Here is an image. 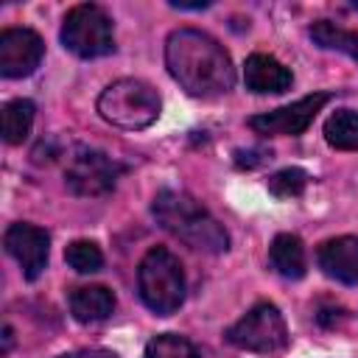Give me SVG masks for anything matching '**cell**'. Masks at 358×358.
Segmentation results:
<instances>
[{"mask_svg": "<svg viewBox=\"0 0 358 358\" xmlns=\"http://www.w3.org/2000/svg\"><path fill=\"white\" fill-rule=\"evenodd\" d=\"M165 64L173 81L196 98L224 95L235 84V67L224 45L196 28H176L165 39Z\"/></svg>", "mask_w": 358, "mask_h": 358, "instance_id": "1", "label": "cell"}, {"mask_svg": "<svg viewBox=\"0 0 358 358\" xmlns=\"http://www.w3.org/2000/svg\"><path fill=\"white\" fill-rule=\"evenodd\" d=\"M151 213H154V218L162 229H168L173 238H179L190 249H199V252H207V255H221V252L229 249L227 229L190 193L159 190L154 196Z\"/></svg>", "mask_w": 358, "mask_h": 358, "instance_id": "2", "label": "cell"}, {"mask_svg": "<svg viewBox=\"0 0 358 358\" xmlns=\"http://www.w3.org/2000/svg\"><path fill=\"white\" fill-rule=\"evenodd\" d=\"M137 288L145 308L157 316L176 313L185 302V271L176 255L162 246L148 249L137 266Z\"/></svg>", "mask_w": 358, "mask_h": 358, "instance_id": "3", "label": "cell"}, {"mask_svg": "<svg viewBox=\"0 0 358 358\" xmlns=\"http://www.w3.org/2000/svg\"><path fill=\"white\" fill-rule=\"evenodd\" d=\"M162 101L157 90L140 78H117L98 95V112L117 129H145L159 117Z\"/></svg>", "mask_w": 358, "mask_h": 358, "instance_id": "4", "label": "cell"}, {"mask_svg": "<svg viewBox=\"0 0 358 358\" xmlns=\"http://www.w3.org/2000/svg\"><path fill=\"white\" fill-rule=\"evenodd\" d=\"M62 45L78 59H98L112 53L115 31L109 14L95 3H78L64 14L62 22Z\"/></svg>", "mask_w": 358, "mask_h": 358, "instance_id": "5", "label": "cell"}, {"mask_svg": "<svg viewBox=\"0 0 358 358\" xmlns=\"http://www.w3.org/2000/svg\"><path fill=\"white\" fill-rule=\"evenodd\" d=\"M224 336L232 347L246 350V352H260V355H271V352H277L288 344L285 319L268 302H260V305L249 308L232 327H227Z\"/></svg>", "mask_w": 358, "mask_h": 358, "instance_id": "6", "label": "cell"}, {"mask_svg": "<svg viewBox=\"0 0 358 358\" xmlns=\"http://www.w3.org/2000/svg\"><path fill=\"white\" fill-rule=\"evenodd\" d=\"M123 173V165L106 157L103 151L92 148H78L64 168V185L76 196H106L115 185L117 176Z\"/></svg>", "mask_w": 358, "mask_h": 358, "instance_id": "7", "label": "cell"}, {"mask_svg": "<svg viewBox=\"0 0 358 358\" xmlns=\"http://www.w3.org/2000/svg\"><path fill=\"white\" fill-rule=\"evenodd\" d=\"M327 101H330L327 92H313V95H305V98L285 103L280 109L249 117V126L263 137H296L313 123V117L319 115V109Z\"/></svg>", "mask_w": 358, "mask_h": 358, "instance_id": "8", "label": "cell"}, {"mask_svg": "<svg viewBox=\"0 0 358 358\" xmlns=\"http://www.w3.org/2000/svg\"><path fill=\"white\" fill-rule=\"evenodd\" d=\"M3 246L6 252L20 263L25 280H36L45 268H48V252H50V238L45 229L34 227V224H11L3 235Z\"/></svg>", "mask_w": 358, "mask_h": 358, "instance_id": "9", "label": "cell"}, {"mask_svg": "<svg viewBox=\"0 0 358 358\" xmlns=\"http://www.w3.org/2000/svg\"><path fill=\"white\" fill-rule=\"evenodd\" d=\"M45 45L31 28H6L0 34V76L22 78L31 76L42 62Z\"/></svg>", "mask_w": 358, "mask_h": 358, "instance_id": "10", "label": "cell"}, {"mask_svg": "<svg viewBox=\"0 0 358 358\" xmlns=\"http://www.w3.org/2000/svg\"><path fill=\"white\" fill-rule=\"evenodd\" d=\"M316 260L330 280H338L344 285H358V238L341 235L324 241L316 252Z\"/></svg>", "mask_w": 358, "mask_h": 358, "instance_id": "11", "label": "cell"}, {"mask_svg": "<svg viewBox=\"0 0 358 358\" xmlns=\"http://www.w3.org/2000/svg\"><path fill=\"white\" fill-rule=\"evenodd\" d=\"M243 81L252 92L257 95H268V92H285L294 81L291 70L277 62L274 56H266V53H252L243 64Z\"/></svg>", "mask_w": 358, "mask_h": 358, "instance_id": "12", "label": "cell"}, {"mask_svg": "<svg viewBox=\"0 0 358 358\" xmlns=\"http://www.w3.org/2000/svg\"><path fill=\"white\" fill-rule=\"evenodd\" d=\"M115 310V294L106 285H78L70 291V313L84 322H103Z\"/></svg>", "mask_w": 358, "mask_h": 358, "instance_id": "13", "label": "cell"}, {"mask_svg": "<svg viewBox=\"0 0 358 358\" xmlns=\"http://www.w3.org/2000/svg\"><path fill=\"white\" fill-rule=\"evenodd\" d=\"M268 263L277 274H282L285 280H299L305 274V246L296 235L291 232H280L271 246H268Z\"/></svg>", "mask_w": 358, "mask_h": 358, "instance_id": "14", "label": "cell"}, {"mask_svg": "<svg viewBox=\"0 0 358 358\" xmlns=\"http://www.w3.org/2000/svg\"><path fill=\"white\" fill-rule=\"evenodd\" d=\"M34 103L28 98H17V101H8L0 112V120H3V140L8 145H20L31 126H34Z\"/></svg>", "mask_w": 358, "mask_h": 358, "instance_id": "15", "label": "cell"}, {"mask_svg": "<svg viewBox=\"0 0 358 358\" xmlns=\"http://www.w3.org/2000/svg\"><path fill=\"white\" fill-rule=\"evenodd\" d=\"M324 140L338 151H358V112L336 109L324 120Z\"/></svg>", "mask_w": 358, "mask_h": 358, "instance_id": "16", "label": "cell"}, {"mask_svg": "<svg viewBox=\"0 0 358 358\" xmlns=\"http://www.w3.org/2000/svg\"><path fill=\"white\" fill-rule=\"evenodd\" d=\"M310 39L319 48L341 50V53H347V56H352L358 62V34L355 31H344L330 20H319V22L310 25Z\"/></svg>", "mask_w": 358, "mask_h": 358, "instance_id": "17", "label": "cell"}, {"mask_svg": "<svg viewBox=\"0 0 358 358\" xmlns=\"http://www.w3.org/2000/svg\"><path fill=\"white\" fill-rule=\"evenodd\" d=\"M145 358H201V355L185 336L162 333L145 344Z\"/></svg>", "mask_w": 358, "mask_h": 358, "instance_id": "18", "label": "cell"}, {"mask_svg": "<svg viewBox=\"0 0 358 358\" xmlns=\"http://www.w3.org/2000/svg\"><path fill=\"white\" fill-rule=\"evenodd\" d=\"M64 260L78 274H92V271H98L103 266V255H101L98 243H92V241H73L64 249Z\"/></svg>", "mask_w": 358, "mask_h": 358, "instance_id": "19", "label": "cell"}, {"mask_svg": "<svg viewBox=\"0 0 358 358\" xmlns=\"http://www.w3.org/2000/svg\"><path fill=\"white\" fill-rule=\"evenodd\" d=\"M266 185H268V193L271 196H277V199H294V196H299L305 190L308 173L302 168H282V171L271 173Z\"/></svg>", "mask_w": 358, "mask_h": 358, "instance_id": "20", "label": "cell"}, {"mask_svg": "<svg viewBox=\"0 0 358 358\" xmlns=\"http://www.w3.org/2000/svg\"><path fill=\"white\" fill-rule=\"evenodd\" d=\"M62 358H117V355L109 350H76V352H67Z\"/></svg>", "mask_w": 358, "mask_h": 358, "instance_id": "21", "label": "cell"}, {"mask_svg": "<svg viewBox=\"0 0 358 358\" xmlns=\"http://www.w3.org/2000/svg\"><path fill=\"white\" fill-rule=\"evenodd\" d=\"M11 338H14V333H11V327L6 324V327H3V352L11 350Z\"/></svg>", "mask_w": 358, "mask_h": 358, "instance_id": "22", "label": "cell"}]
</instances>
